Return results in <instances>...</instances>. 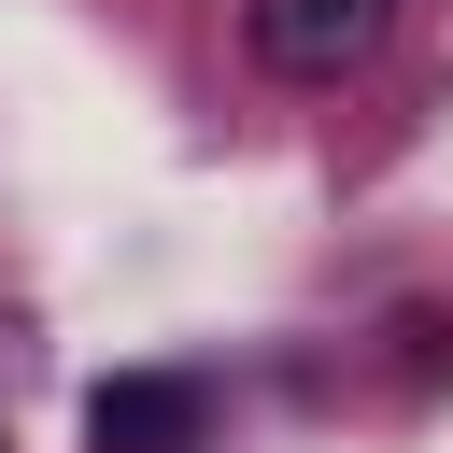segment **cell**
<instances>
[{
	"instance_id": "obj_1",
	"label": "cell",
	"mask_w": 453,
	"mask_h": 453,
	"mask_svg": "<svg viewBox=\"0 0 453 453\" xmlns=\"http://www.w3.org/2000/svg\"><path fill=\"white\" fill-rule=\"evenodd\" d=\"M241 28H255V57H269V71H297V85H326V71H354V57H382V28H396V0H255Z\"/></svg>"
},
{
	"instance_id": "obj_2",
	"label": "cell",
	"mask_w": 453,
	"mask_h": 453,
	"mask_svg": "<svg viewBox=\"0 0 453 453\" xmlns=\"http://www.w3.org/2000/svg\"><path fill=\"white\" fill-rule=\"evenodd\" d=\"M85 439H99V453H198V439H212V396H198L184 368H113V382L85 396Z\"/></svg>"
},
{
	"instance_id": "obj_3",
	"label": "cell",
	"mask_w": 453,
	"mask_h": 453,
	"mask_svg": "<svg viewBox=\"0 0 453 453\" xmlns=\"http://www.w3.org/2000/svg\"><path fill=\"white\" fill-rule=\"evenodd\" d=\"M0 453H14V439H0Z\"/></svg>"
}]
</instances>
